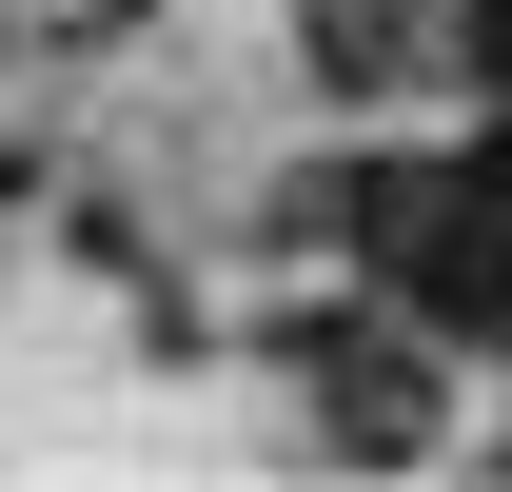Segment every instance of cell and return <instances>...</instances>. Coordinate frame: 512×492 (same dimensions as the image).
I'll return each instance as SVG.
<instances>
[{"instance_id":"cell-1","label":"cell","mask_w":512,"mask_h":492,"mask_svg":"<svg viewBox=\"0 0 512 492\" xmlns=\"http://www.w3.org/2000/svg\"><path fill=\"white\" fill-rule=\"evenodd\" d=\"M296 60H316V99H394L434 40H414V0H316V20H296Z\"/></svg>"},{"instance_id":"cell-3","label":"cell","mask_w":512,"mask_h":492,"mask_svg":"<svg viewBox=\"0 0 512 492\" xmlns=\"http://www.w3.org/2000/svg\"><path fill=\"white\" fill-rule=\"evenodd\" d=\"M119 20H158V0H99V20H60V40H119Z\"/></svg>"},{"instance_id":"cell-2","label":"cell","mask_w":512,"mask_h":492,"mask_svg":"<svg viewBox=\"0 0 512 492\" xmlns=\"http://www.w3.org/2000/svg\"><path fill=\"white\" fill-rule=\"evenodd\" d=\"M453 79H473V99H512V0H453V40H434Z\"/></svg>"},{"instance_id":"cell-5","label":"cell","mask_w":512,"mask_h":492,"mask_svg":"<svg viewBox=\"0 0 512 492\" xmlns=\"http://www.w3.org/2000/svg\"><path fill=\"white\" fill-rule=\"evenodd\" d=\"M0 20H20V0H0Z\"/></svg>"},{"instance_id":"cell-4","label":"cell","mask_w":512,"mask_h":492,"mask_svg":"<svg viewBox=\"0 0 512 492\" xmlns=\"http://www.w3.org/2000/svg\"><path fill=\"white\" fill-rule=\"evenodd\" d=\"M20 178H40V158H20V138H0V197H20Z\"/></svg>"}]
</instances>
